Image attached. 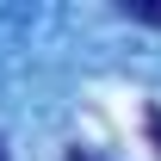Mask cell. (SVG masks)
Wrapping results in <instances>:
<instances>
[{"instance_id":"6da1fadb","label":"cell","mask_w":161,"mask_h":161,"mask_svg":"<svg viewBox=\"0 0 161 161\" xmlns=\"http://www.w3.org/2000/svg\"><path fill=\"white\" fill-rule=\"evenodd\" d=\"M124 19H142V25H161V0H155V6H136V0H124Z\"/></svg>"},{"instance_id":"7a4b0ae2","label":"cell","mask_w":161,"mask_h":161,"mask_svg":"<svg viewBox=\"0 0 161 161\" xmlns=\"http://www.w3.org/2000/svg\"><path fill=\"white\" fill-rule=\"evenodd\" d=\"M149 136H155V149H161V105H149Z\"/></svg>"},{"instance_id":"3957f363","label":"cell","mask_w":161,"mask_h":161,"mask_svg":"<svg viewBox=\"0 0 161 161\" xmlns=\"http://www.w3.org/2000/svg\"><path fill=\"white\" fill-rule=\"evenodd\" d=\"M68 161H99V155H93V149H68Z\"/></svg>"},{"instance_id":"277c9868","label":"cell","mask_w":161,"mask_h":161,"mask_svg":"<svg viewBox=\"0 0 161 161\" xmlns=\"http://www.w3.org/2000/svg\"><path fill=\"white\" fill-rule=\"evenodd\" d=\"M0 161H13V155H6V136H0Z\"/></svg>"}]
</instances>
